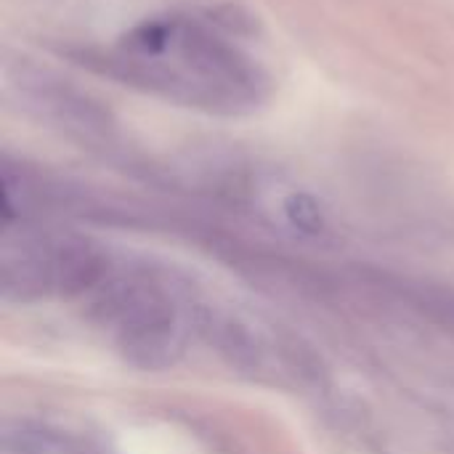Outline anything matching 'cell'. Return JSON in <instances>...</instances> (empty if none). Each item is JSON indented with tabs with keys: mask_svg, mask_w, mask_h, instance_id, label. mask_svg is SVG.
<instances>
[{
	"mask_svg": "<svg viewBox=\"0 0 454 454\" xmlns=\"http://www.w3.org/2000/svg\"><path fill=\"white\" fill-rule=\"evenodd\" d=\"M90 72L141 96L207 117H247L274 93V74L234 21L210 11H160L114 37L72 51Z\"/></svg>",
	"mask_w": 454,
	"mask_h": 454,
	"instance_id": "obj_1",
	"label": "cell"
},
{
	"mask_svg": "<svg viewBox=\"0 0 454 454\" xmlns=\"http://www.w3.org/2000/svg\"><path fill=\"white\" fill-rule=\"evenodd\" d=\"M120 319V348L128 362L144 370H162L181 354V327L168 306L152 290H128L114 311Z\"/></svg>",
	"mask_w": 454,
	"mask_h": 454,
	"instance_id": "obj_2",
	"label": "cell"
},
{
	"mask_svg": "<svg viewBox=\"0 0 454 454\" xmlns=\"http://www.w3.org/2000/svg\"><path fill=\"white\" fill-rule=\"evenodd\" d=\"M45 263H48L51 282L67 295L88 290L90 285H96L106 274L104 253L93 242H82V239L61 242L45 258Z\"/></svg>",
	"mask_w": 454,
	"mask_h": 454,
	"instance_id": "obj_3",
	"label": "cell"
},
{
	"mask_svg": "<svg viewBox=\"0 0 454 454\" xmlns=\"http://www.w3.org/2000/svg\"><path fill=\"white\" fill-rule=\"evenodd\" d=\"M285 221L303 237H319L327 229V210L311 192H290L282 197Z\"/></svg>",
	"mask_w": 454,
	"mask_h": 454,
	"instance_id": "obj_4",
	"label": "cell"
}]
</instances>
